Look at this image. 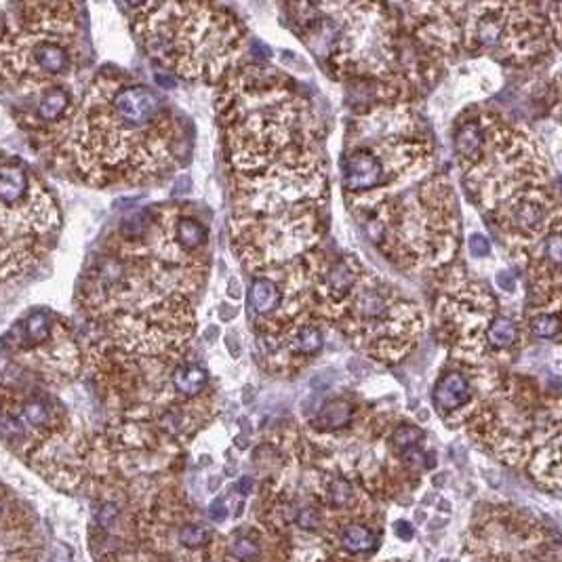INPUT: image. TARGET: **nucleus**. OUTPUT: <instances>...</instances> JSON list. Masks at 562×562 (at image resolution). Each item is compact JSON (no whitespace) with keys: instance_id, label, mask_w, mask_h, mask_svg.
I'll list each match as a JSON object with an SVG mask.
<instances>
[{"instance_id":"f257e3e1","label":"nucleus","mask_w":562,"mask_h":562,"mask_svg":"<svg viewBox=\"0 0 562 562\" xmlns=\"http://www.w3.org/2000/svg\"><path fill=\"white\" fill-rule=\"evenodd\" d=\"M169 119L152 89L99 74L74 112L59 150L91 186L137 184L171 161Z\"/></svg>"},{"instance_id":"f03ea898","label":"nucleus","mask_w":562,"mask_h":562,"mask_svg":"<svg viewBox=\"0 0 562 562\" xmlns=\"http://www.w3.org/2000/svg\"><path fill=\"white\" fill-rule=\"evenodd\" d=\"M76 11L70 2H24L9 9L0 42V91L36 95L64 84L81 53Z\"/></svg>"},{"instance_id":"7ed1b4c3","label":"nucleus","mask_w":562,"mask_h":562,"mask_svg":"<svg viewBox=\"0 0 562 562\" xmlns=\"http://www.w3.org/2000/svg\"><path fill=\"white\" fill-rule=\"evenodd\" d=\"M135 26L148 51L186 79L217 76L241 41L234 19L204 4H146Z\"/></svg>"},{"instance_id":"20e7f679","label":"nucleus","mask_w":562,"mask_h":562,"mask_svg":"<svg viewBox=\"0 0 562 562\" xmlns=\"http://www.w3.org/2000/svg\"><path fill=\"white\" fill-rule=\"evenodd\" d=\"M59 209L42 177L0 150V282L34 270L59 234Z\"/></svg>"},{"instance_id":"39448f33","label":"nucleus","mask_w":562,"mask_h":562,"mask_svg":"<svg viewBox=\"0 0 562 562\" xmlns=\"http://www.w3.org/2000/svg\"><path fill=\"white\" fill-rule=\"evenodd\" d=\"M413 131V121L394 110L358 122V135H352L343 159V186L364 194L406 177L411 166L426 159V146Z\"/></svg>"},{"instance_id":"423d86ee","label":"nucleus","mask_w":562,"mask_h":562,"mask_svg":"<svg viewBox=\"0 0 562 562\" xmlns=\"http://www.w3.org/2000/svg\"><path fill=\"white\" fill-rule=\"evenodd\" d=\"M326 15L310 17L308 30L318 36L321 51L339 66L361 74H383L394 59V36L388 15L373 4H322Z\"/></svg>"},{"instance_id":"0eeeda50","label":"nucleus","mask_w":562,"mask_h":562,"mask_svg":"<svg viewBox=\"0 0 562 562\" xmlns=\"http://www.w3.org/2000/svg\"><path fill=\"white\" fill-rule=\"evenodd\" d=\"M392 232L390 241L411 261H438L446 259L455 246V217L451 199L442 194L436 202L426 199V190L411 192L402 204L392 211V221L386 224Z\"/></svg>"},{"instance_id":"6e6552de","label":"nucleus","mask_w":562,"mask_h":562,"mask_svg":"<svg viewBox=\"0 0 562 562\" xmlns=\"http://www.w3.org/2000/svg\"><path fill=\"white\" fill-rule=\"evenodd\" d=\"M470 398H472V388H470L468 379L455 371L446 373L434 388V402L444 413L463 406L466 402H470Z\"/></svg>"},{"instance_id":"1a4fd4ad","label":"nucleus","mask_w":562,"mask_h":562,"mask_svg":"<svg viewBox=\"0 0 562 562\" xmlns=\"http://www.w3.org/2000/svg\"><path fill=\"white\" fill-rule=\"evenodd\" d=\"M171 381H173V386H175V390H177L179 394H184V396H194V394H199L202 388L206 386L209 375H206V371H204L202 366L188 362V364L175 366Z\"/></svg>"},{"instance_id":"9d476101","label":"nucleus","mask_w":562,"mask_h":562,"mask_svg":"<svg viewBox=\"0 0 562 562\" xmlns=\"http://www.w3.org/2000/svg\"><path fill=\"white\" fill-rule=\"evenodd\" d=\"M173 236L175 242L184 249V251H199L202 244L206 242V228L202 226L199 219L192 217H181L177 221H173Z\"/></svg>"},{"instance_id":"9b49d317","label":"nucleus","mask_w":562,"mask_h":562,"mask_svg":"<svg viewBox=\"0 0 562 562\" xmlns=\"http://www.w3.org/2000/svg\"><path fill=\"white\" fill-rule=\"evenodd\" d=\"M352 415H354V408L350 402L331 401L321 408L316 417V426L322 430H337V428H343L352 419Z\"/></svg>"},{"instance_id":"f8f14e48","label":"nucleus","mask_w":562,"mask_h":562,"mask_svg":"<svg viewBox=\"0 0 562 562\" xmlns=\"http://www.w3.org/2000/svg\"><path fill=\"white\" fill-rule=\"evenodd\" d=\"M279 303V288L268 279H259L251 286V306L257 314H268Z\"/></svg>"},{"instance_id":"ddd939ff","label":"nucleus","mask_w":562,"mask_h":562,"mask_svg":"<svg viewBox=\"0 0 562 562\" xmlns=\"http://www.w3.org/2000/svg\"><path fill=\"white\" fill-rule=\"evenodd\" d=\"M291 350L297 354H316L322 348V335L318 328L310 324H301L291 335Z\"/></svg>"},{"instance_id":"4468645a","label":"nucleus","mask_w":562,"mask_h":562,"mask_svg":"<svg viewBox=\"0 0 562 562\" xmlns=\"http://www.w3.org/2000/svg\"><path fill=\"white\" fill-rule=\"evenodd\" d=\"M341 543L348 552L352 554H364V552H371L377 543L375 535L361 524H352L343 531V537H341Z\"/></svg>"},{"instance_id":"2eb2a0df","label":"nucleus","mask_w":562,"mask_h":562,"mask_svg":"<svg viewBox=\"0 0 562 562\" xmlns=\"http://www.w3.org/2000/svg\"><path fill=\"white\" fill-rule=\"evenodd\" d=\"M486 337H488V343L497 350H506L510 348L516 337H518V328L516 324L510 321V318H495V321L488 324V331H486Z\"/></svg>"},{"instance_id":"dca6fc26","label":"nucleus","mask_w":562,"mask_h":562,"mask_svg":"<svg viewBox=\"0 0 562 562\" xmlns=\"http://www.w3.org/2000/svg\"><path fill=\"white\" fill-rule=\"evenodd\" d=\"M211 539V531L201 524H186L179 531V541L186 548H202L204 543H209Z\"/></svg>"},{"instance_id":"f3484780","label":"nucleus","mask_w":562,"mask_h":562,"mask_svg":"<svg viewBox=\"0 0 562 562\" xmlns=\"http://www.w3.org/2000/svg\"><path fill=\"white\" fill-rule=\"evenodd\" d=\"M531 331L537 335V337H543V339H550V337H556L558 331H561V322H558V312L554 314H541V316H535L531 322Z\"/></svg>"},{"instance_id":"a211bd4d","label":"nucleus","mask_w":562,"mask_h":562,"mask_svg":"<svg viewBox=\"0 0 562 562\" xmlns=\"http://www.w3.org/2000/svg\"><path fill=\"white\" fill-rule=\"evenodd\" d=\"M423 432L415 426H401L396 432H394V446L398 451H406V448H413L417 446V442L421 441Z\"/></svg>"},{"instance_id":"6ab92c4d","label":"nucleus","mask_w":562,"mask_h":562,"mask_svg":"<svg viewBox=\"0 0 562 562\" xmlns=\"http://www.w3.org/2000/svg\"><path fill=\"white\" fill-rule=\"evenodd\" d=\"M331 499L335 506H348L352 501V486L346 481L337 478L331 484Z\"/></svg>"},{"instance_id":"aec40b11","label":"nucleus","mask_w":562,"mask_h":562,"mask_svg":"<svg viewBox=\"0 0 562 562\" xmlns=\"http://www.w3.org/2000/svg\"><path fill=\"white\" fill-rule=\"evenodd\" d=\"M230 550H232V554H234L239 561H251V558L257 556V546H255L251 539H244V537L234 539V543H232Z\"/></svg>"},{"instance_id":"412c9836","label":"nucleus","mask_w":562,"mask_h":562,"mask_svg":"<svg viewBox=\"0 0 562 562\" xmlns=\"http://www.w3.org/2000/svg\"><path fill=\"white\" fill-rule=\"evenodd\" d=\"M116 518H119V506L116 503H104L101 510L97 512V524L104 528L112 526Z\"/></svg>"},{"instance_id":"4be33fe9","label":"nucleus","mask_w":562,"mask_h":562,"mask_svg":"<svg viewBox=\"0 0 562 562\" xmlns=\"http://www.w3.org/2000/svg\"><path fill=\"white\" fill-rule=\"evenodd\" d=\"M402 459H404V463H406L411 470H419V468H426V466H428L426 455H423L421 451H417V446L402 451Z\"/></svg>"},{"instance_id":"5701e85b","label":"nucleus","mask_w":562,"mask_h":562,"mask_svg":"<svg viewBox=\"0 0 562 562\" xmlns=\"http://www.w3.org/2000/svg\"><path fill=\"white\" fill-rule=\"evenodd\" d=\"M209 516H211V521L215 522L226 521V518H228V506H226V501H224V499H215V501L211 503V508H209Z\"/></svg>"},{"instance_id":"b1692460","label":"nucleus","mask_w":562,"mask_h":562,"mask_svg":"<svg viewBox=\"0 0 562 562\" xmlns=\"http://www.w3.org/2000/svg\"><path fill=\"white\" fill-rule=\"evenodd\" d=\"M470 249H472L474 255H486L491 251V244L486 241V236L474 234V236H470Z\"/></svg>"},{"instance_id":"393cba45","label":"nucleus","mask_w":562,"mask_h":562,"mask_svg":"<svg viewBox=\"0 0 562 562\" xmlns=\"http://www.w3.org/2000/svg\"><path fill=\"white\" fill-rule=\"evenodd\" d=\"M51 562H72V550L66 543H55Z\"/></svg>"},{"instance_id":"a878e982","label":"nucleus","mask_w":562,"mask_h":562,"mask_svg":"<svg viewBox=\"0 0 562 562\" xmlns=\"http://www.w3.org/2000/svg\"><path fill=\"white\" fill-rule=\"evenodd\" d=\"M394 533H396L401 539H404V541H411V539L415 537V528H413L406 521L394 522Z\"/></svg>"},{"instance_id":"bb28decb","label":"nucleus","mask_w":562,"mask_h":562,"mask_svg":"<svg viewBox=\"0 0 562 562\" xmlns=\"http://www.w3.org/2000/svg\"><path fill=\"white\" fill-rule=\"evenodd\" d=\"M497 284H499L503 291H514L516 281H514V276H512L510 272H499V274H497Z\"/></svg>"},{"instance_id":"cd10ccee","label":"nucleus","mask_w":562,"mask_h":562,"mask_svg":"<svg viewBox=\"0 0 562 562\" xmlns=\"http://www.w3.org/2000/svg\"><path fill=\"white\" fill-rule=\"evenodd\" d=\"M297 522H299L303 528H314V526H316V522H318V518H316V514H314V512H308V510H303V512H301V516L297 518Z\"/></svg>"},{"instance_id":"c85d7f7f","label":"nucleus","mask_w":562,"mask_h":562,"mask_svg":"<svg viewBox=\"0 0 562 562\" xmlns=\"http://www.w3.org/2000/svg\"><path fill=\"white\" fill-rule=\"evenodd\" d=\"M253 478H249V476H242L241 481L236 482V488H239V493L241 495H249V493H253Z\"/></svg>"},{"instance_id":"c756f323","label":"nucleus","mask_w":562,"mask_h":562,"mask_svg":"<svg viewBox=\"0 0 562 562\" xmlns=\"http://www.w3.org/2000/svg\"><path fill=\"white\" fill-rule=\"evenodd\" d=\"M177 186H179V188H175V190H173V196L186 194V192L190 190V179H188V177H181V179L177 181Z\"/></svg>"},{"instance_id":"7c9ffc66","label":"nucleus","mask_w":562,"mask_h":562,"mask_svg":"<svg viewBox=\"0 0 562 562\" xmlns=\"http://www.w3.org/2000/svg\"><path fill=\"white\" fill-rule=\"evenodd\" d=\"M2 510H4V506H2V501H0V514H2Z\"/></svg>"},{"instance_id":"2f4dec72","label":"nucleus","mask_w":562,"mask_h":562,"mask_svg":"<svg viewBox=\"0 0 562 562\" xmlns=\"http://www.w3.org/2000/svg\"><path fill=\"white\" fill-rule=\"evenodd\" d=\"M442 562H448V561H442Z\"/></svg>"}]
</instances>
